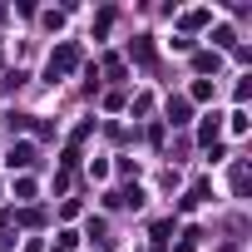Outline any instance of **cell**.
<instances>
[{
    "instance_id": "obj_6",
    "label": "cell",
    "mask_w": 252,
    "mask_h": 252,
    "mask_svg": "<svg viewBox=\"0 0 252 252\" xmlns=\"http://www.w3.org/2000/svg\"><path fill=\"white\" fill-rule=\"evenodd\" d=\"M109 25H114V10H99V20H94V35L104 40V35H109Z\"/></svg>"
},
{
    "instance_id": "obj_9",
    "label": "cell",
    "mask_w": 252,
    "mask_h": 252,
    "mask_svg": "<svg viewBox=\"0 0 252 252\" xmlns=\"http://www.w3.org/2000/svg\"><path fill=\"white\" fill-rule=\"evenodd\" d=\"M203 20H208V10H188V15H183V25H188V30H198Z\"/></svg>"
},
{
    "instance_id": "obj_7",
    "label": "cell",
    "mask_w": 252,
    "mask_h": 252,
    "mask_svg": "<svg viewBox=\"0 0 252 252\" xmlns=\"http://www.w3.org/2000/svg\"><path fill=\"white\" fill-rule=\"evenodd\" d=\"M188 94H193V99H198V104H203V99H213V84H208V79H198V84H193V89H188Z\"/></svg>"
},
{
    "instance_id": "obj_1",
    "label": "cell",
    "mask_w": 252,
    "mask_h": 252,
    "mask_svg": "<svg viewBox=\"0 0 252 252\" xmlns=\"http://www.w3.org/2000/svg\"><path fill=\"white\" fill-rule=\"evenodd\" d=\"M79 64V45H60L55 55H50V79H60V74H69Z\"/></svg>"
},
{
    "instance_id": "obj_2",
    "label": "cell",
    "mask_w": 252,
    "mask_h": 252,
    "mask_svg": "<svg viewBox=\"0 0 252 252\" xmlns=\"http://www.w3.org/2000/svg\"><path fill=\"white\" fill-rule=\"evenodd\" d=\"M5 163H10V168H35V163H40V154H35V144H15Z\"/></svg>"
},
{
    "instance_id": "obj_5",
    "label": "cell",
    "mask_w": 252,
    "mask_h": 252,
    "mask_svg": "<svg viewBox=\"0 0 252 252\" xmlns=\"http://www.w3.org/2000/svg\"><path fill=\"white\" fill-rule=\"evenodd\" d=\"M129 55H134L139 64H149V60H154V45H149V40H139V45H129Z\"/></svg>"
},
{
    "instance_id": "obj_10",
    "label": "cell",
    "mask_w": 252,
    "mask_h": 252,
    "mask_svg": "<svg viewBox=\"0 0 252 252\" xmlns=\"http://www.w3.org/2000/svg\"><path fill=\"white\" fill-rule=\"evenodd\" d=\"M55 252H60V247H55Z\"/></svg>"
},
{
    "instance_id": "obj_8",
    "label": "cell",
    "mask_w": 252,
    "mask_h": 252,
    "mask_svg": "<svg viewBox=\"0 0 252 252\" xmlns=\"http://www.w3.org/2000/svg\"><path fill=\"white\" fill-rule=\"evenodd\" d=\"M25 124H30L25 114H5V129H10V134H20V129H25Z\"/></svg>"
},
{
    "instance_id": "obj_4",
    "label": "cell",
    "mask_w": 252,
    "mask_h": 252,
    "mask_svg": "<svg viewBox=\"0 0 252 252\" xmlns=\"http://www.w3.org/2000/svg\"><path fill=\"white\" fill-rule=\"evenodd\" d=\"M168 124H188V99H168Z\"/></svg>"
},
{
    "instance_id": "obj_3",
    "label": "cell",
    "mask_w": 252,
    "mask_h": 252,
    "mask_svg": "<svg viewBox=\"0 0 252 252\" xmlns=\"http://www.w3.org/2000/svg\"><path fill=\"white\" fill-rule=\"evenodd\" d=\"M218 129H222V124H218V114H208V124L198 129V139H203V144L213 149V144H218Z\"/></svg>"
}]
</instances>
